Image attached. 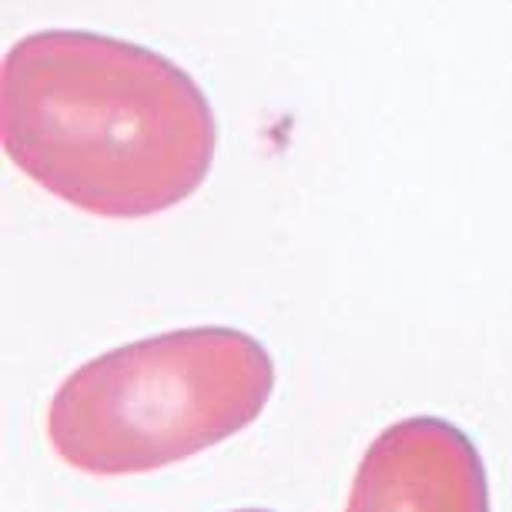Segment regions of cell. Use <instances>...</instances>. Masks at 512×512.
<instances>
[{
  "mask_svg": "<svg viewBox=\"0 0 512 512\" xmlns=\"http://www.w3.org/2000/svg\"><path fill=\"white\" fill-rule=\"evenodd\" d=\"M0 134L27 178L98 218L181 205L218 148L195 77L151 47L94 31H37L4 54Z\"/></svg>",
  "mask_w": 512,
  "mask_h": 512,
  "instance_id": "1",
  "label": "cell"
},
{
  "mask_svg": "<svg viewBox=\"0 0 512 512\" xmlns=\"http://www.w3.org/2000/svg\"><path fill=\"white\" fill-rule=\"evenodd\" d=\"M275 362L248 332L201 325L121 345L67 375L47 439L67 466L134 476L175 466L262 415Z\"/></svg>",
  "mask_w": 512,
  "mask_h": 512,
  "instance_id": "2",
  "label": "cell"
},
{
  "mask_svg": "<svg viewBox=\"0 0 512 512\" xmlns=\"http://www.w3.org/2000/svg\"><path fill=\"white\" fill-rule=\"evenodd\" d=\"M345 512H489L486 466L459 425L412 415L365 449Z\"/></svg>",
  "mask_w": 512,
  "mask_h": 512,
  "instance_id": "3",
  "label": "cell"
},
{
  "mask_svg": "<svg viewBox=\"0 0 512 512\" xmlns=\"http://www.w3.org/2000/svg\"><path fill=\"white\" fill-rule=\"evenodd\" d=\"M235 512H268V509H235Z\"/></svg>",
  "mask_w": 512,
  "mask_h": 512,
  "instance_id": "4",
  "label": "cell"
}]
</instances>
